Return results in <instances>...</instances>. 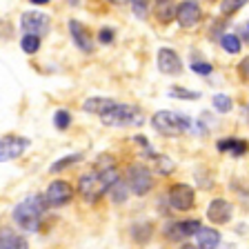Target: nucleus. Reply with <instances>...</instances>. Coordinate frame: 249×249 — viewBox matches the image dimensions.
<instances>
[{
	"label": "nucleus",
	"mask_w": 249,
	"mask_h": 249,
	"mask_svg": "<svg viewBox=\"0 0 249 249\" xmlns=\"http://www.w3.org/2000/svg\"><path fill=\"white\" fill-rule=\"evenodd\" d=\"M20 47H22V52H27V53H36L38 49H40V38L25 34V36L20 38Z\"/></svg>",
	"instance_id": "obj_22"
},
{
	"label": "nucleus",
	"mask_w": 249,
	"mask_h": 249,
	"mask_svg": "<svg viewBox=\"0 0 249 249\" xmlns=\"http://www.w3.org/2000/svg\"><path fill=\"white\" fill-rule=\"evenodd\" d=\"M0 249H2V247H0Z\"/></svg>",
	"instance_id": "obj_35"
},
{
	"label": "nucleus",
	"mask_w": 249,
	"mask_h": 249,
	"mask_svg": "<svg viewBox=\"0 0 249 249\" xmlns=\"http://www.w3.org/2000/svg\"><path fill=\"white\" fill-rule=\"evenodd\" d=\"M127 185L134 194L142 196L154 187V178H151L149 169L145 165H131L129 171H127Z\"/></svg>",
	"instance_id": "obj_5"
},
{
	"label": "nucleus",
	"mask_w": 249,
	"mask_h": 249,
	"mask_svg": "<svg viewBox=\"0 0 249 249\" xmlns=\"http://www.w3.org/2000/svg\"><path fill=\"white\" fill-rule=\"evenodd\" d=\"M154 160H156L158 174H162V176H167V174H171V171L176 169V165H174V160H171L169 156H154Z\"/></svg>",
	"instance_id": "obj_21"
},
{
	"label": "nucleus",
	"mask_w": 249,
	"mask_h": 249,
	"mask_svg": "<svg viewBox=\"0 0 249 249\" xmlns=\"http://www.w3.org/2000/svg\"><path fill=\"white\" fill-rule=\"evenodd\" d=\"M20 27L25 34H29V36H38L40 38L42 34H47L49 31V16L42 14V11H25L20 18Z\"/></svg>",
	"instance_id": "obj_6"
},
{
	"label": "nucleus",
	"mask_w": 249,
	"mask_h": 249,
	"mask_svg": "<svg viewBox=\"0 0 249 249\" xmlns=\"http://www.w3.org/2000/svg\"><path fill=\"white\" fill-rule=\"evenodd\" d=\"M109 194H111V198H114V202H123L127 200V185H124L123 180H118L111 189H109Z\"/></svg>",
	"instance_id": "obj_26"
},
{
	"label": "nucleus",
	"mask_w": 249,
	"mask_h": 249,
	"mask_svg": "<svg viewBox=\"0 0 249 249\" xmlns=\"http://www.w3.org/2000/svg\"><path fill=\"white\" fill-rule=\"evenodd\" d=\"M212 103H213V107H216V111H220V114H227L229 109H231V98L225 96V93H216Z\"/></svg>",
	"instance_id": "obj_24"
},
{
	"label": "nucleus",
	"mask_w": 249,
	"mask_h": 249,
	"mask_svg": "<svg viewBox=\"0 0 249 249\" xmlns=\"http://www.w3.org/2000/svg\"><path fill=\"white\" fill-rule=\"evenodd\" d=\"M103 124L107 127H142L145 124V114L134 105H118L109 109L107 114L100 116Z\"/></svg>",
	"instance_id": "obj_3"
},
{
	"label": "nucleus",
	"mask_w": 249,
	"mask_h": 249,
	"mask_svg": "<svg viewBox=\"0 0 249 249\" xmlns=\"http://www.w3.org/2000/svg\"><path fill=\"white\" fill-rule=\"evenodd\" d=\"M169 96L171 98H182V100H198L200 98L198 91H189V89H182V87H171Z\"/></svg>",
	"instance_id": "obj_23"
},
{
	"label": "nucleus",
	"mask_w": 249,
	"mask_h": 249,
	"mask_svg": "<svg viewBox=\"0 0 249 249\" xmlns=\"http://www.w3.org/2000/svg\"><path fill=\"white\" fill-rule=\"evenodd\" d=\"M176 14H178L176 2H158V7H156V16H158V20H160L162 25H167V22L174 20Z\"/></svg>",
	"instance_id": "obj_18"
},
{
	"label": "nucleus",
	"mask_w": 249,
	"mask_h": 249,
	"mask_svg": "<svg viewBox=\"0 0 249 249\" xmlns=\"http://www.w3.org/2000/svg\"><path fill=\"white\" fill-rule=\"evenodd\" d=\"M45 198L42 196H27L25 200H20V205L14 209V220L18 227H22L25 231H38L40 227V218L45 212Z\"/></svg>",
	"instance_id": "obj_2"
},
{
	"label": "nucleus",
	"mask_w": 249,
	"mask_h": 249,
	"mask_svg": "<svg viewBox=\"0 0 249 249\" xmlns=\"http://www.w3.org/2000/svg\"><path fill=\"white\" fill-rule=\"evenodd\" d=\"M73 198V189L67 180H53L52 185L47 187V194H45V200L49 205H56V207H62L67 205L69 200Z\"/></svg>",
	"instance_id": "obj_8"
},
{
	"label": "nucleus",
	"mask_w": 249,
	"mask_h": 249,
	"mask_svg": "<svg viewBox=\"0 0 249 249\" xmlns=\"http://www.w3.org/2000/svg\"><path fill=\"white\" fill-rule=\"evenodd\" d=\"M131 7H134V14L138 18H145L147 16V2H131Z\"/></svg>",
	"instance_id": "obj_30"
},
{
	"label": "nucleus",
	"mask_w": 249,
	"mask_h": 249,
	"mask_svg": "<svg viewBox=\"0 0 249 249\" xmlns=\"http://www.w3.org/2000/svg\"><path fill=\"white\" fill-rule=\"evenodd\" d=\"M192 69L196 73H202V76H209V73L213 71L212 65H207V62H192Z\"/></svg>",
	"instance_id": "obj_29"
},
{
	"label": "nucleus",
	"mask_w": 249,
	"mask_h": 249,
	"mask_svg": "<svg viewBox=\"0 0 249 249\" xmlns=\"http://www.w3.org/2000/svg\"><path fill=\"white\" fill-rule=\"evenodd\" d=\"M151 124H154V129L158 131V134L171 136V138H174V136L185 134V131L192 127V120L187 118V116L176 114V111H167V109H162V111H156L154 114Z\"/></svg>",
	"instance_id": "obj_4"
},
{
	"label": "nucleus",
	"mask_w": 249,
	"mask_h": 249,
	"mask_svg": "<svg viewBox=\"0 0 249 249\" xmlns=\"http://www.w3.org/2000/svg\"><path fill=\"white\" fill-rule=\"evenodd\" d=\"M158 69H160L162 73H167V76L180 73L182 62H180V58H178V53L174 52V49H169V47L160 49V52H158Z\"/></svg>",
	"instance_id": "obj_10"
},
{
	"label": "nucleus",
	"mask_w": 249,
	"mask_h": 249,
	"mask_svg": "<svg viewBox=\"0 0 249 249\" xmlns=\"http://www.w3.org/2000/svg\"><path fill=\"white\" fill-rule=\"evenodd\" d=\"M218 149L220 151H231L233 156H240L247 151V142L245 140H236V138H227L218 142Z\"/></svg>",
	"instance_id": "obj_19"
},
{
	"label": "nucleus",
	"mask_w": 249,
	"mask_h": 249,
	"mask_svg": "<svg viewBox=\"0 0 249 249\" xmlns=\"http://www.w3.org/2000/svg\"><path fill=\"white\" fill-rule=\"evenodd\" d=\"M0 247L2 249H29L27 240L11 229H0Z\"/></svg>",
	"instance_id": "obj_17"
},
{
	"label": "nucleus",
	"mask_w": 249,
	"mask_h": 249,
	"mask_svg": "<svg viewBox=\"0 0 249 249\" xmlns=\"http://www.w3.org/2000/svg\"><path fill=\"white\" fill-rule=\"evenodd\" d=\"M114 100H109V98H100V96H93V98H87L83 103V109L87 111V114H98V116H103V114H107L109 109L114 107Z\"/></svg>",
	"instance_id": "obj_16"
},
{
	"label": "nucleus",
	"mask_w": 249,
	"mask_h": 249,
	"mask_svg": "<svg viewBox=\"0 0 249 249\" xmlns=\"http://www.w3.org/2000/svg\"><path fill=\"white\" fill-rule=\"evenodd\" d=\"M220 45H223V49L227 53H238L240 52V38L233 36V34H225V36L220 38Z\"/></svg>",
	"instance_id": "obj_20"
},
{
	"label": "nucleus",
	"mask_w": 249,
	"mask_h": 249,
	"mask_svg": "<svg viewBox=\"0 0 249 249\" xmlns=\"http://www.w3.org/2000/svg\"><path fill=\"white\" fill-rule=\"evenodd\" d=\"M240 36H243V40L249 42V22H245V25L240 27Z\"/></svg>",
	"instance_id": "obj_33"
},
{
	"label": "nucleus",
	"mask_w": 249,
	"mask_h": 249,
	"mask_svg": "<svg viewBox=\"0 0 249 249\" xmlns=\"http://www.w3.org/2000/svg\"><path fill=\"white\" fill-rule=\"evenodd\" d=\"M178 22H180V27H194L198 20H200V7H198V2H182L180 7H178V14H176Z\"/></svg>",
	"instance_id": "obj_13"
},
{
	"label": "nucleus",
	"mask_w": 249,
	"mask_h": 249,
	"mask_svg": "<svg viewBox=\"0 0 249 249\" xmlns=\"http://www.w3.org/2000/svg\"><path fill=\"white\" fill-rule=\"evenodd\" d=\"M80 158H83V154H71V156H65V158H60V160H56L53 162L52 167H49V171H60V169H65V167L67 165H71V162H78L80 160Z\"/></svg>",
	"instance_id": "obj_25"
},
{
	"label": "nucleus",
	"mask_w": 249,
	"mask_h": 249,
	"mask_svg": "<svg viewBox=\"0 0 249 249\" xmlns=\"http://www.w3.org/2000/svg\"><path fill=\"white\" fill-rule=\"evenodd\" d=\"M169 205L176 212H187L194 207V189L189 185H174L169 189Z\"/></svg>",
	"instance_id": "obj_9"
},
{
	"label": "nucleus",
	"mask_w": 249,
	"mask_h": 249,
	"mask_svg": "<svg viewBox=\"0 0 249 249\" xmlns=\"http://www.w3.org/2000/svg\"><path fill=\"white\" fill-rule=\"evenodd\" d=\"M111 40H114V31H111V29H103V31H100V42H103V45H109Z\"/></svg>",
	"instance_id": "obj_31"
},
{
	"label": "nucleus",
	"mask_w": 249,
	"mask_h": 249,
	"mask_svg": "<svg viewBox=\"0 0 249 249\" xmlns=\"http://www.w3.org/2000/svg\"><path fill=\"white\" fill-rule=\"evenodd\" d=\"M238 71H240V76L245 78V80H249V56L245 58L243 62H240V67H238Z\"/></svg>",
	"instance_id": "obj_32"
},
{
	"label": "nucleus",
	"mask_w": 249,
	"mask_h": 249,
	"mask_svg": "<svg viewBox=\"0 0 249 249\" xmlns=\"http://www.w3.org/2000/svg\"><path fill=\"white\" fill-rule=\"evenodd\" d=\"M245 2L243 0H233V2H229V0H225V2H220V11L223 14H231V11H236V9H240Z\"/></svg>",
	"instance_id": "obj_28"
},
{
	"label": "nucleus",
	"mask_w": 249,
	"mask_h": 249,
	"mask_svg": "<svg viewBox=\"0 0 249 249\" xmlns=\"http://www.w3.org/2000/svg\"><path fill=\"white\" fill-rule=\"evenodd\" d=\"M202 225L198 220H182V223H174L167 229V236L171 240H180V238H189V236H196L200 231Z\"/></svg>",
	"instance_id": "obj_12"
},
{
	"label": "nucleus",
	"mask_w": 249,
	"mask_h": 249,
	"mask_svg": "<svg viewBox=\"0 0 249 249\" xmlns=\"http://www.w3.org/2000/svg\"><path fill=\"white\" fill-rule=\"evenodd\" d=\"M53 123H56L58 129H67L69 123H71V116H69V111L60 109V111H56V116H53Z\"/></svg>",
	"instance_id": "obj_27"
},
{
	"label": "nucleus",
	"mask_w": 249,
	"mask_h": 249,
	"mask_svg": "<svg viewBox=\"0 0 249 249\" xmlns=\"http://www.w3.org/2000/svg\"><path fill=\"white\" fill-rule=\"evenodd\" d=\"M120 180L118 171L111 167V169H100V171H91V174H85L80 176V182H78V192L87 202L98 200L103 194H107L116 182Z\"/></svg>",
	"instance_id": "obj_1"
},
{
	"label": "nucleus",
	"mask_w": 249,
	"mask_h": 249,
	"mask_svg": "<svg viewBox=\"0 0 249 249\" xmlns=\"http://www.w3.org/2000/svg\"><path fill=\"white\" fill-rule=\"evenodd\" d=\"M182 249H196V247H194V245H185V247H182Z\"/></svg>",
	"instance_id": "obj_34"
},
{
	"label": "nucleus",
	"mask_w": 249,
	"mask_h": 249,
	"mask_svg": "<svg viewBox=\"0 0 249 249\" xmlns=\"http://www.w3.org/2000/svg\"><path fill=\"white\" fill-rule=\"evenodd\" d=\"M27 147H29V140L27 138H20V136H2L0 138V162L14 160V158L22 156Z\"/></svg>",
	"instance_id": "obj_7"
},
{
	"label": "nucleus",
	"mask_w": 249,
	"mask_h": 249,
	"mask_svg": "<svg viewBox=\"0 0 249 249\" xmlns=\"http://www.w3.org/2000/svg\"><path fill=\"white\" fill-rule=\"evenodd\" d=\"M231 205H229L225 198H216V200L209 202V207H207V218L212 220V223L216 225H225L231 218Z\"/></svg>",
	"instance_id": "obj_11"
},
{
	"label": "nucleus",
	"mask_w": 249,
	"mask_h": 249,
	"mask_svg": "<svg viewBox=\"0 0 249 249\" xmlns=\"http://www.w3.org/2000/svg\"><path fill=\"white\" fill-rule=\"evenodd\" d=\"M69 31H71V40L76 42L78 49H83V52H91V49H93L91 36H89V31L85 29L80 22H78V20H69Z\"/></svg>",
	"instance_id": "obj_14"
},
{
	"label": "nucleus",
	"mask_w": 249,
	"mask_h": 249,
	"mask_svg": "<svg viewBox=\"0 0 249 249\" xmlns=\"http://www.w3.org/2000/svg\"><path fill=\"white\" fill-rule=\"evenodd\" d=\"M196 240L200 249H216L220 245V233L213 227H200V231L196 233Z\"/></svg>",
	"instance_id": "obj_15"
}]
</instances>
